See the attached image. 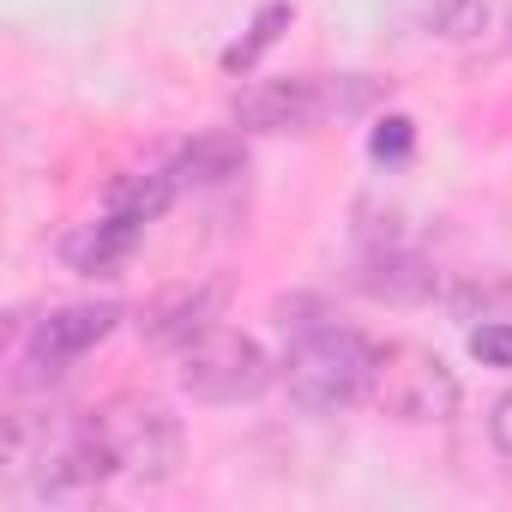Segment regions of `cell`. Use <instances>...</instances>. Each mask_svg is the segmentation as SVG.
<instances>
[{
	"label": "cell",
	"mask_w": 512,
	"mask_h": 512,
	"mask_svg": "<svg viewBox=\"0 0 512 512\" xmlns=\"http://www.w3.org/2000/svg\"><path fill=\"white\" fill-rule=\"evenodd\" d=\"M139 217H127V211H103V217H91V223H79L73 235H67V266L73 272H85V278H103V272H115L127 253H133V241H139Z\"/></svg>",
	"instance_id": "obj_8"
},
{
	"label": "cell",
	"mask_w": 512,
	"mask_h": 512,
	"mask_svg": "<svg viewBox=\"0 0 512 512\" xmlns=\"http://www.w3.org/2000/svg\"><path fill=\"white\" fill-rule=\"evenodd\" d=\"M452 308L458 320H512V278H470Z\"/></svg>",
	"instance_id": "obj_13"
},
{
	"label": "cell",
	"mask_w": 512,
	"mask_h": 512,
	"mask_svg": "<svg viewBox=\"0 0 512 512\" xmlns=\"http://www.w3.org/2000/svg\"><path fill=\"white\" fill-rule=\"evenodd\" d=\"M284 25H290V0H272V7H260V19H253V25H247V37L223 55V67H229V73H247L253 61H260V55L278 43V31H284Z\"/></svg>",
	"instance_id": "obj_12"
},
{
	"label": "cell",
	"mask_w": 512,
	"mask_h": 512,
	"mask_svg": "<svg viewBox=\"0 0 512 512\" xmlns=\"http://www.w3.org/2000/svg\"><path fill=\"white\" fill-rule=\"evenodd\" d=\"M404 151H410V121H404V115L380 121V127H374V157H404Z\"/></svg>",
	"instance_id": "obj_16"
},
{
	"label": "cell",
	"mask_w": 512,
	"mask_h": 512,
	"mask_svg": "<svg viewBox=\"0 0 512 512\" xmlns=\"http://www.w3.org/2000/svg\"><path fill=\"white\" fill-rule=\"evenodd\" d=\"M470 356L488 368H512V320H482L470 326Z\"/></svg>",
	"instance_id": "obj_15"
},
{
	"label": "cell",
	"mask_w": 512,
	"mask_h": 512,
	"mask_svg": "<svg viewBox=\"0 0 512 512\" xmlns=\"http://www.w3.org/2000/svg\"><path fill=\"white\" fill-rule=\"evenodd\" d=\"M368 296H386V302H416V296H434V272L416 260V253H398V247H380L374 260H362V278H356Z\"/></svg>",
	"instance_id": "obj_9"
},
{
	"label": "cell",
	"mask_w": 512,
	"mask_h": 512,
	"mask_svg": "<svg viewBox=\"0 0 512 512\" xmlns=\"http://www.w3.org/2000/svg\"><path fill=\"white\" fill-rule=\"evenodd\" d=\"M115 308H103V302H79V308H55V314H43L37 320V332H31V356H25V368H43L49 380L73 362V356H85L91 344H103L109 332H115Z\"/></svg>",
	"instance_id": "obj_7"
},
{
	"label": "cell",
	"mask_w": 512,
	"mask_h": 512,
	"mask_svg": "<svg viewBox=\"0 0 512 512\" xmlns=\"http://www.w3.org/2000/svg\"><path fill=\"white\" fill-rule=\"evenodd\" d=\"M217 314H223V284H175V290L145 302L139 332L157 350H187L193 338H205L217 326Z\"/></svg>",
	"instance_id": "obj_6"
},
{
	"label": "cell",
	"mask_w": 512,
	"mask_h": 512,
	"mask_svg": "<svg viewBox=\"0 0 512 512\" xmlns=\"http://www.w3.org/2000/svg\"><path fill=\"white\" fill-rule=\"evenodd\" d=\"M175 193H181V181H175L169 169H139V175H121V181L109 187V205L127 211V217H139V223H151Z\"/></svg>",
	"instance_id": "obj_11"
},
{
	"label": "cell",
	"mask_w": 512,
	"mask_h": 512,
	"mask_svg": "<svg viewBox=\"0 0 512 512\" xmlns=\"http://www.w3.org/2000/svg\"><path fill=\"white\" fill-rule=\"evenodd\" d=\"M284 332H290V362H284V380H290V398L302 410H350L356 398L374 392V368H380V350L356 332V326H338L332 314H320L314 302H284Z\"/></svg>",
	"instance_id": "obj_1"
},
{
	"label": "cell",
	"mask_w": 512,
	"mask_h": 512,
	"mask_svg": "<svg viewBox=\"0 0 512 512\" xmlns=\"http://www.w3.org/2000/svg\"><path fill=\"white\" fill-rule=\"evenodd\" d=\"M272 380L266 350L253 344L247 332H205L181 350V392H193L199 404H241V398H260Z\"/></svg>",
	"instance_id": "obj_3"
},
{
	"label": "cell",
	"mask_w": 512,
	"mask_h": 512,
	"mask_svg": "<svg viewBox=\"0 0 512 512\" xmlns=\"http://www.w3.org/2000/svg\"><path fill=\"white\" fill-rule=\"evenodd\" d=\"M434 31L440 37H452V43H464V37H476L482 25H488V0H434Z\"/></svg>",
	"instance_id": "obj_14"
},
{
	"label": "cell",
	"mask_w": 512,
	"mask_h": 512,
	"mask_svg": "<svg viewBox=\"0 0 512 512\" xmlns=\"http://www.w3.org/2000/svg\"><path fill=\"white\" fill-rule=\"evenodd\" d=\"M488 434H494V446L512 458V386L500 392V404H494V416H488Z\"/></svg>",
	"instance_id": "obj_17"
},
{
	"label": "cell",
	"mask_w": 512,
	"mask_h": 512,
	"mask_svg": "<svg viewBox=\"0 0 512 512\" xmlns=\"http://www.w3.org/2000/svg\"><path fill=\"white\" fill-rule=\"evenodd\" d=\"M374 398L398 422H446L458 410V380L428 350H386L374 368Z\"/></svg>",
	"instance_id": "obj_5"
},
{
	"label": "cell",
	"mask_w": 512,
	"mask_h": 512,
	"mask_svg": "<svg viewBox=\"0 0 512 512\" xmlns=\"http://www.w3.org/2000/svg\"><path fill=\"white\" fill-rule=\"evenodd\" d=\"M169 175H175L181 187H211V181H229V175H241V145H235L229 133H211V139L187 145V151L169 163Z\"/></svg>",
	"instance_id": "obj_10"
},
{
	"label": "cell",
	"mask_w": 512,
	"mask_h": 512,
	"mask_svg": "<svg viewBox=\"0 0 512 512\" xmlns=\"http://www.w3.org/2000/svg\"><path fill=\"white\" fill-rule=\"evenodd\" d=\"M97 434L115 458L121 476H139V482H169L181 470V422L151 404V398H109L97 416Z\"/></svg>",
	"instance_id": "obj_2"
},
{
	"label": "cell",
	"mask_w": 512,
	"mask_h": 512,
	"mask_svg": "<svg viewBox=\"0 0 512 512\" xmlns=\"http://www.w3.org/2000/svg\"><path fill=\"white\" fill-rule=\"evenodd\" d=\"M368 103V85H320V79H272L235 97V127L241 133H302L332 109Z\"/></svg>",
	"instance_id": "obj_4"
}]
</instances>
